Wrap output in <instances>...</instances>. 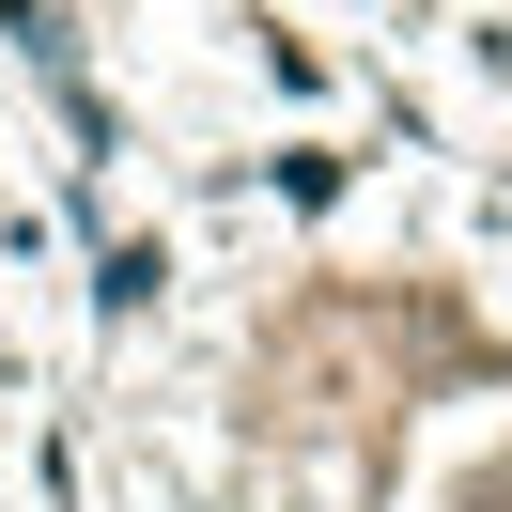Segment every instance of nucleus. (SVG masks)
<instances>
[{"label": "nucleus", "mask_w": 512, "mask_h": 512, "mask_svg": "<svg viewBox=\"0 0 512 512\" xmlns=\"http://www.w3.org/2000/svg\"><path fill=\"white\" fill-rule=\"evenodd\" d=\"M156 280H171V264H156V249H140V233H125V249L94 264V311H156Z\"/></svg>", "instance_id": "1"}]
</instances>
